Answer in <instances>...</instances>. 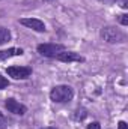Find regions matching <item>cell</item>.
Listing matches in <instances>:
<instances>
[{
    "mask_svg": "<svg viewBox=\"0 0 128 129\" xmlns=\"http://www.w3.org/2000/svg\"><path fill=\"white\" fill-rule=\"evenodd\" d=\"M72 98H74V90H72V87L65 86V84L53 87L51 92H50V99H51L53 102H57V104L69 102Z\"/></svg>",
    "mask_w": 128,
    "mask_h": 129,
    "instance_id": "obj_1",
    "label": "cell"
},
{
    "mask_svg": "<svg viewBox=\"0 0 128 129\" xmlns=\"http://www.w3.org/2000/svg\"><path fill=\"white\" fill-rule=\"evenodd\" d=\"M101 38L105 42H109V44H119V42H124L125 41V35L124 33L121 32L119 29L110 27V26L101 29Z\"/></svg>",
    "mask_w": 128,
    "mask_h": 129,
    "instance_id": "obj_2",
    "label": "cell"
},
{
    "mask_svg": "<svg viewBox=\"0 0 128 129\" xmlns=\"http://www.w3.org/2000/svg\"><path fill=\"white\" fill-rule=\"evenodd\" d=\"M62 51H65V47L60 44H41V45H38V53L44 57H56Z\"/></svg>",
    "mask_w": 128,
    "mask_h": 129,
    "instance_id": "obj_3",
    "label": "cell"
},
{
    "mask_svg": "<svg viewBox=\"0 0 128 129\" xmlns=\"http://www.w3.org/2000/svg\"><path fill=\"white\" fill-rule=\"evenodd\" d=\"M8 75L15 78V80H26L32 75V69L26 68V66H11L8 68Z\"/></svg>",
    "mask_w": 128,
    "mask_h": 129,
    "instance_id": "obj_4",
    "label": "cell"
},
{
    "mask_svg": "<svg viewBox=\"0 0 128 129\" xmlns=\"http://www.w3.org/2000/svg\"><path fill=\"white\" fill-rule=\"evenodd\" d=\"M5 107H6V110H8L9 113L17 114V116H23V114H26V111H27V107H26V105L20 104L18 101H15V99H12V98L6 99Z\"/></svg>",
    "mask_w": 128,
    "mask_h": 129,
    "instance_id": "obj_5",
    "label": "cell"
},
{
    "mask_svg": "<svg viewBox=\"0 0 128 129\" xmlns=\"http://www.w3.org/2000/svg\"><path fill=\"white\" fill-rule=\"evenodd\" d=\"M20 23L23 24V26H26V27H29V29H32L35 32H45L47 29H45V24L41 21V20H38V18H21L20 20Z\"/></svg>",
    "mask_w": 128,
    "mask_h": 129,
    "instance_id": "obj_6",
    "label": "cell"
},
{
    "mask_svg": "<svg viewBox=\"0 0 128 129\" xmlns=\"http://www.w3.org/2000/svg\"><path fill=\"white\" fill-rule=\"evenodd\" d=\"M56 59L60 60V62H65V63L83 62V60H84L80 54H77V53H74V51H62V53H59V54L56 56Z\"/></svg>",
    "mask_w": 128,
    "mask_h": 129,
    "instance_id": "obj_7",
    "label": "cell"
},
{
    "mask_svg": "<svg viewBox=\"0 0 128 129\" xmlns=\"http://www.w3.org/2000/svg\"><path fill=\"white\" fill-rule=\"evenodd\" d=\"M23 54H24L23 48H8V50H0V62L8 60V59L15 57V56H23Z\"/></svg>",
    "mask_w": 128,
    "mask_h": 129,
    "instance_id": "obj_8",
    "label": "cell"
},
{
    "mask_svg": "<svg viewBox=\"0 0 128 129\" xmlns=\"http://www.w3.org/2000/svg\"><path fill=\"white\" fill-rule=\"evenodd\" d=\"M11 36H12V35H11V32H9L8 29L0 27V45L9 42V41H11Z\"/></svg>",
    "mask_w": 128,
    "mask_h": 129,
    "instance_id": "obj_9",
    "label": "cell"
},
{
    "mask_svg": "<svg viewBox=\"0 0 128 129\" xmlns=\"http://www.w3.org/2000/svg\"><path fill=\"white\" fill-rule=\"evenodd\" d=\"M119 23H121L122 26H128V15L122 14V15L119 17Z\"/></svg>",
    "mask_w": 128,
    "mask_h": 129,
    "instance_id": "obj_10",
    "label": "cell"
},
{
    "mask_svg": "<svg viewBox=\"0 0 128 129\" xmlns=\"http://www.w3.org/2000/svg\"><path fill=\"white\" fill-rule=\"evenodd\" d=\"M8 84H9V83H8V80H6L5 77H2V75H0V89L8 87Z\"/></svg>",
    "mask_w": 128,
    "mask_h": 129,
    "instance_id": "obj_11",
    "label": "cell"
},
{
    "mask_svg": "<svg viewBox=\"0 0 128 129\" xmlns=\"http://www.w3.org/2000/svg\"><path fill=\"white\" fill-rule=\"evenodd\" d=\"M6 128V119H5V116L0 113V129H5Z\"/></svg>",
    "mask_w": 128,
    "mask_h": 129,
    "instance_id": "obj_12",
    "label": "cell"
},
{
    "mask_svg": "<svg viewBox=\"0 0 128 129\" xmlns=\"http://www.w3.org/2000/svg\"><path fill=\"white\" fill-rule=\"evenodd\" d=\"M88 129H101V125H99L98 122H94V123L88 125Z\"/></svg>",
    "mask_w": 128,
    "mask_h": 129,
    "instance_id": "obj_13",
    "label": "cell"
},
{
    "mask_svg": "<svg viewBox=\"0 0 128 129\" xmlns=\"http://www.w3.org/2000/svg\"><path fill=\"white\" fill-rule=\"evenodd\" d=\"M118 129H128V125L125 122H119V125H118Z\"/></svg>",
    "mask_w": 128,
    "mask_h": 129,
    "instance_id": "obj_14",
    "label": "cell"
},
{
    "mask_svg": "<svg viewBox=\"0 0 128 129\" xmlns=\"http://www.w3.org/2000/svg\"><path fill=\"white\" fill-rule=\"evenodd\" d=\"M118 2L121 3L119 6H121V8H124V9H125V8H127V6H128V5H127V0H118Z\"/></svg>",
    "mask_w": 128,
    "mask_h": 129,
    "instance_id": "obj_15",
    "label": "cell"
},
{
    "mask_svg": "<svg viewBox=\"0 0 128 129\" xmlns=\"http://www.w3.org/2000/svg\"><path fill=\"white\" fill-rule=\"evenodd\" d=\"M99 2H116V0H99Z\"/></svg>",
    "mask_w": 128,
    "mask_h": 129,
    "instance_id": "obj_16",
    "label": "cell"
},
{
    "mask_svg": "<svg viewBox=\"0 0 128 129\" xmlns=\"http://www.w3.org/2000/svg\"><path fill=\"white\" fill-rule=\"evenodd\" d=\"M44 129H56V128H44Z\"/></svg>",
    "mask_w": 128,
    "mask_h": 129,
    "instance_id": "obj_17",
    "label": "cell"
}]
</instances>
